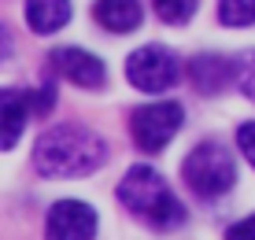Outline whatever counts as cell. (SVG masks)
Segmentation results:
<instances>
[{"label":"cell","instance_id":"obj_15","mask_svg":"<svg viewBox=\"0 0 255 240\" xmlns=\"http://www.w3.org/2000/svg\"><path fill=\"white\" fill-rule=\"evenodd\" d=\"M237 144H241V155L255 166V122H244V126L237 129Z\"/></svg>","mask_w":255,"mask_h":240},{"label":"cell","instance_id":"obj_3","mask_svg":"<svg viewBox=\"0 0 255 240\" xmlns=\"http://www.w3.org/2000/svg\"><path fill=\"white\" fill-rule=\"evenodd\" d=\"M181 177H185V185L196 196L215 200V196H226V192L233 189L237 163L218 140H200L185 155V163H181Z\"/></svg>","mask_w":255,"mask_h":240},{"label":"cell","instance_id":"obj_14","mask_svg":"<svg viewBox=\"0 0 255 240\" xmlns=\"http://www.w3.org/2000/svg\"><path fill=\"white\" fill-rule=\"evenodd\" d=\"M233 82L248 100H255V52H241L233 59Z\"/></svg>","mask_w":255,"mask_h":240},{"label":"cell","instance_id":"obj_16","mask_svg":"<svg viewBox=\"0 0 255 240\" xmlns=\"http://www.w3.org/2000/svg\"><path fill=\"white\" fill-rule=\"evenodd\" d=\"M226 240H255V215L244 218V222H237V226H230Z\"/></svg>","mask_w":255,"mask_h":240},{"label":"cell","instance_id":"obj_17","mask_svg":"<svg viewBox=\"0 0 255 240\" xmlns=\"http://www.w3.org/2000/svg\"><path fill=\"white\" fill-rule=\"evenodd\" d=\"M7 56H11V33H7V26L0 22V63H4Z\"/></svg>","mask_w":255,"mask_h":240},{"label":"cell","instance_id":"obj_12","mask_svg":"<svg viewBox=\"0 0 255 240\" xmlns=\"http://www.w3.org/2000/svg\"><path fill=\"white\" fill-rule=\"evenodd\" d=\"M218 19L226 26H255V0H218Z\"/></svg>","mask_w":255,"mask_h":240},{"label":"cell","instance_id":"obj_10","mask_svg":"<svg viewBox=\"0 0 255 240\" xmlns=\"http://www.w3.org/2000/svg\"><path fill=\"white\" fill-rule=\"evenodd\" d=\"M93 15L108 33H129L140 26V0H96Z\"/></svg>","mask_w":255,"mask_h":240},{"label":"cell","instance_id":"obj_5","mask_svg":"<svg viewBox=\"0 0 255 240\" xmlns=\"http://www.w3.org/2000/svg\"><path fill=\"white\" fill-rule=\"evenodd\" d=\"M126 78H129L133 89L155 96V93H166L181 78V63H178L174 52L159 48V44H144V48H137L126 59Z\"/></svg>","mask_w":255,"mask_h":240},{"label":"cell","instance_id":"obj_4","mask_svg":"<svg viewBox=\"0 0 255 240\" xmlns=\"http://www.w3.org/2000/svg\"><path fill=\"white\" fill-rule=\"evenodd\" d=\"M181 119H185V111H181V104H174V100L144 104V108H137L133 119H129V133H133L140 152L155 155L174 140V133L181 129Z\"/></svg>","mask_w":255,"mask_h":240},{"label":"cell","instance_id":"obj_13","mask_svg":"<svg viewBox=\"0 0 255 240\" xmlns=\"http://www.w3.org/2000/svg\"><path fill=\"white\" fill-rule=\"evenodd\" d=\"M152 7H155V15H159L163 22L181 26V22L192 19V11H196V0H152Z\"/></svg>","mask_w":255,"mask_h":240},{"label":"cell","instance_id":"obj_8","mask_svg":"<svg viewBox=\"0 0 255 240\" xmlns=\"http://www.w3.org/2000/svg\"><path fill=\"white\" fill-rule=\"evenodd\" d=\"M26 93L19 89H0V152L19 144L22 126H26Z\"/></svg>","mask_w":255,"mask_h":240},{"label":"cell","instance_id":"obj_11","mask_svg":"<svg viewBox=\"0 0 255 240\" xmlns=\"http://www.w3.org/2000/svg\"><path fill=\"white\" fill-rule=\"evenodd\" d=\"M26 22L33 33H56L70 22V0H26Z\"/></svg>","mask_w":255,"mask_h":240},{"label":"cell","instance_id":"obj_7","mask_svg":"<svg viewBox=\"0 0 255 240\" xmlns=\"http://www.w3.org/2000/svg\"><path fill=\"white\" fill-rule=\"evenodd\" d=\"M48 63L56 67L67 82H74V85H82V89H100L104 82H108L104 63L93 56V52H85V48H52Z\"/></svg>","mask_w":255,"mask_h":240},{"label":"cell","instance_id":"obj_1","mask_svg":"<svg viewBox=\"0 0 255 240\" xmlns=\"http://www.w3.org/2000/svg\"><path fill=\"white\" fill-rule=\"evenodd\" d=\"M108 163V144L89 126H52L33 144V166L45 177H85Z\"/></svg>","mask_w":255,"mask_h":240},{"label":"cell","instance_id":"obj_6","mask_svg":"<svg viewBox=\"0 0 255 240\" xmlns=\"http://www.w3.org/2000/svg\"><path fill=\"white\" fill-rule=\"evenodd\" d=\"M48 240H93L96 237V211L82 200H59L52 203L45 222Z\"/></svg>","mask_w":255,"mask_h":240},{"label":"cell","instance_id":"obj_2","mask_svg":"<svg viewBox=\"0 0 255 240\" xmlns=\"http://www.w3.org/2000/svg\"><path fill=\"white\" fill-rule=\"evenodd\" d=\"M119 203L155 229H174L185 222L181 200L174 196L170 185L163 181V174L152 170V166H129L126 177L119 181Z\"/></svg>","mask_w":255,"mask_h":240},{"label":"cell","instance_id":"obj_9","mask_svg":"<svg viewBox=\"0 0 255 240\" xmlns=\"http://www.w3.org/2000/svg\"><path fill=\"white\" fill-rule=\"evenodd\" d=\"M189 78H192V85L200 89V93H222L226 85L233 82V59H226V56H196L189 63Z\"/></svg>","mask_w":255,"mask_h":240}]
</instances>
